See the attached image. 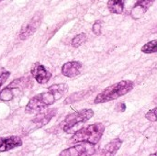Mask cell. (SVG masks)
Here are the masks:
<instances>
[{"mask_svg":"<svg viewBox=\"0 0 157 156\" xmlns=\"http://www.w3.org/2000/svg\"><path fill=\"white\" fill-rule=\"evenodd\" d=\"M67 91L68 86L66 84H54L47 91L34 96L27 104L25 111L30 114L40 112L61 99Z\"/></svg>","mask_w":157,"mask_h":156,"instance_id":"1","label":"cell"},{"mask_svg":"<svg viewBox=\"0 0 157 156\" xmlns=\"http://www.w3.org/2000/svg\"><path fill=\"white\" fill-rule=\"evenodd\" d=\"M134 87V84L131 80H123L121 82H118L108 88L104 89L101 93H99L95 100V104H100V103H106L111 100L118 99L119 97L126 95L131 90H132Z\"/></svg>","mask_w":157,"mask_h":156,"instance_id":"2","label":"cell"},{"mask_svg":"<svg viewBox=\"0 0 157 156\" xmlns=\"http://www.w3.org/2000/svg\"><path fill=\"white\" fill-rule=\"evenodd\" d=\"M105 131V126L102 123H95L88 125L79 131H77L70 142L74 143H89L92 144H97L100 141Z\"/></svg>","mask_w":157,"mask_h":156,"instance_id":"3","label":"cell"},{"mask_svg":"<svg viewBox=\"0 0 157 156\" xmlns=\"http://www.w3.org/2000/svg\"><path fill=\"white\" fill-rule=\"evenodd\" d=\"M94 116V111L90 108L82 109L69 114L63 120V130L66 132H69V130L73 129L75 126L80 123H85L89 120Z\"/></svg>","mask_w":157,"mask_h":156,"instance_id":"4","label":"cell"},{"mask_svg":"<svg viewBox=\"0 0 157 156\" xmlns=\"http://www.w3.org/2000/svg\"><path fill=\"white\" fill-rule=\"evenodd\" d=\"M96 152L95 144L89 143H77V144L63 150L60 156H89Z\"/></svg>","mask_w":157,"mask_h":156,"instance_id":"5","label":"cell"},{"mask_svg":"<svg viewBox=\"0 0 157 156\" xmlns=\"http://www.w3.org/2000/svg\"><path fill=\"white\" fill-rule=\"evenodd\" d=\"M41 19H42V15L40 12H38L37 14H35L29 21H27L22 26L19 31V39L21 40H25L30 36H32L40 26Z\"/></svg>","mask_w":157,"mask_h":156,"instance_id":"6","label":"cell"},{"mask_svg":"<svg viewBox=\"0 0 157 156\" xmlns=\"http://www.w3.org/2000/svg\"><path fill=\"white\" fill-rule=\"evenodd\" d=\"M23 86H27V82L23 78L20 77L16 79L0 92V100L5 102L12 100L16 96L15 92L21 90Z\"/></svg>","mask_w":157,"mask_h":156,"instance_id":"7","label":"cell"},{"mask_svg":"<svg viewBox=\"0 0 157 156\" xmlns=\"http://www.w3.org/2000/svg\"><path fill=\"white\" fill-rule=\"evenodd\" d=\"M30 74L39 84H46L50 81L52 77L51 72H49L46 67L40 63H33L30 69Z\"/></svg>","mask_w":157,"mask_h":156,"instance_id":"8","label":"cell"},{"mask_svg":"<svg viewBox=\"0 0 157 156\" xmlns=\"http://www.w3.org/2000/svg\"><path fill=\"white\" fill-rule=\"evenodd\" d=\"M155 0H136L131 11V16L134 19H140L147 10L153 6Z\"/></svg>","mask_w":157,"mask_h":156,"instance_id":"9","label":"cell"},{"mask_svg":"<svg viewBox=\"0 0 157 156\" xmlns=\"http://www.w3.org/2000/svg\"><path fill=\"white\" fill-rule=\"evenodd\" d=\"M22 145V140L18 136H9L0 138V153L9 152L13 149L20 147Z\"/></svg>","mask_w":157,"mask_h":156,"instance_id":"10","label":"cell"},{"mask_svg":"<svg viewBox=\"0 0 157 156\" xmlns=\"http://www.w3.org/2000/svg\"><path fill=\"white\" fill-rule=\"evenodd\" d=\"M83 64L80 62H68L62 66V74L69 78L77 76L81 73Z\"/></svg>","mask_w":157,"mask_h":156,"instance_id":"11","label":"cell"},{"mask_svg":"<svg viewBox=\"0 0 157 156\" xmlns=\"http://www.w3.org/2000/svg\"><path fill=\"white\" fill-rule=\"evenodd\" d=\"M56 114V109H49L45 112H41L38 114L32 120L31 122L37 126V128H41L45 126Z\"/></svg>","mask_w":157,"mask_h":156,"instance_id":"12","label":"cell"},{"mask_svg":"<svg viewBox=\"0 0 157 156\" xmlns=\"http://www.w3.org/2000/svg\"><path fill=\"white\" fill-rule=\"evenodd\" d=\"M121 144H122V141L121 139H118V138L114 139L113 141H111L105 146L104 150L102 151L103 152L102 154L103 155H114L119 151Z\"/></svg>","mask_w":157,"mask_h":156,"instance_id":"13","label":"cell"},{"mask_svg":"<svg viewBox=\"0 0 157 156\" xmlns=\"http://www.w3.org/2000/svg\"><path fill=\"white\" fill-rule=\"evenodd\" d=\"M125 0H109L108 8L113 14H121L124 9Z\"/></svg>","mask_w":157,"mask_h":156,"instance_id":"14","label":"cell"},{"mask_svg":"<svg viewBox=\"0 0 157 156\" xmlns=\"http://www.w3.org/2000/svg\"><path fill=\"white\" fill-rule=\"evenodd\" d=\"M142 51L144 53H155L157 52V40L147 42L142 47Z\"/></svg>","mask_w":157,"mask_h":156,"instance_id":"15","label":"cell"},{"mask_svg":"<svg viewBox=\"0 0 157 156\" xmlns=\"http://www.w3.org/2000/svg\"><path fill=\"white\" fill-rule=\"evenodd\" d=\"M86 40V33H80V34L76 35V36L72 40V46L75 47V48H78V47H80Z\"/></svg>","mask_w":157,"mask_h":156,"instance_id":"16","label":"cell"},{"mask_svg":"<svg viewBox=\"0 0 157 156\" xmlns=\"http://www.w3.org/2000/svg\"><path fill=\"white\" fill-rule=\"evenodd\" d=\"M86 91H82V92H77V93H75L73 95H71L69 97L66 98L65 100V104H69V103H73V102H75V101H79L80 99H82L84 97H85V93Z\"/></svg>","mask_w":157,"mask_h":156,"instance_id":"17","label":"cell"},{"mask_svg":"<svg viewBox=\"0 0 157 156\" xmlns=\"http://www.w3.org/2000/svg\"><path fill=\"white\" fill-rule=\"evenodd\" d=\"M145 118L152 121V122H156L157 121V108H155L153 109H151L150 111H148L145 114Z\"/></svg>","mask_w":157,"mask_h":156,"instance_id":"18","label":"cell"},{"mask_svg":"<svg viewBox=\"0 0 157 156\" xmlns=\"http://www.w3.org/2000/svg\"><path fill=\"white\" fill-rule=\"evenodd\" d=\"M9 76H10V72H7V71H3L0 74V88L6 82V80L9 78Z\"/></svg>","mask_w":157,"mask_h":156,"instance_id":"19","label":"cell"},{"mask_svg":"<svg viewBox=\"0 0 157 156\" xmlns=\"http://www.w3.org/2000/svg\"><path fill=\"white\" fill-rule=\"evenodd\" d=\"M92 31L94 32V34L96 35H100L101 34V25L99 22H95L93 27H92Z\"/></svg>","mask_w":157,"mask_h":156,"instance_id":"20","label":"cell"},{"mask_svg":"<svg viewBox=\"0 0 157 156\" xmlns=\"http://www.w3.org/2000/svg\"><path fill=\"white\" fill-rule=\"evenodd\" d=\"M155 155H157V152L156 153H155V154H151V156H155Z\"/></svg>","mask_w":157,"mask_h":156,"instance_id":"21","label":"cell"},{"mask_svg":"<svg viewBox=\"0 0 157 156\" xmlns=\"http://www.w3.org/2000/svg\"><path fill=\"white\" fill-rule=\"evenodd\" d=\"M155 102H157V96H156V97H155Z\"/></svg>","mask_w":157,"mask_h":156,"instance_id":"22","label":"cell"},{"mask_svg":"<svg viewBox=\"0 0 157 156\" xmlns=\"http://www.w3.org/2000/svg\"><path fill=\"white\" fill-rule=\"evenodd\" d=\"M2 1H4V0H0V3H1V2H2Z\"/></svg>","mask_w":157,"mask_h":156,"instance_id":"23","label":"cell"}]
</instances>
